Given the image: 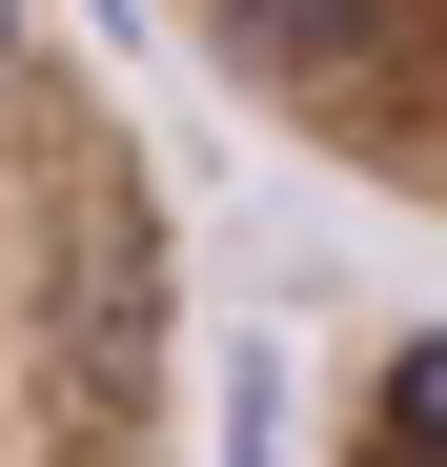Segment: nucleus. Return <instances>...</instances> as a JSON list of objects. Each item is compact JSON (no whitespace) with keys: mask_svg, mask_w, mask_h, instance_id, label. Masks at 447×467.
<instances>
[{"mask_svg":"<svg viewBox=\"0 0 447 467\" xmlns=\"http://www.w3.org/2000/svg\"><path fill=\"white\" fill-rule=\"evenodd\" d=\"M0 467H183V203L61 0H0Z\"/></svg>","mask_w":447,"mask_h":467,"instance_id":"nucleus-1","label":"nucleus"},{"mask_svg":"<svg viewBox=\"0 0 447 467\" xmlns=\"http://www.w3.org/2000/svg\"><path fill=\"white\" fill-rule=\"evenodd\" d=\"M163 41L326 183L447 223V0H163Z\"/></svg>","mask_w":447,"mask_h":467,"instance_id":"nucleus-2","label":"nucleus"},{"mask_svg":"<svg viewBox=\"0 0 447 467\" xmlns=\"http://www.w3.org/2000/svg\"><path fill=\"white\" fill-rule=\"evenodd\" d=\"M326 467H447V326H387L326 407Z\"/></svg>","mask_w":447,"mask_h":467,"instance_id":"nucleus-3","label":"nucleus"}]
</instances>
